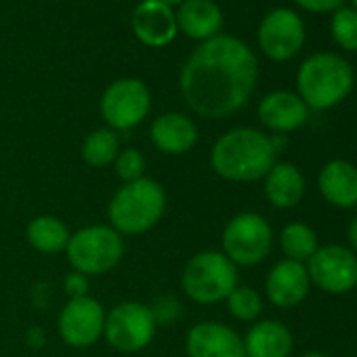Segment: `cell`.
Wrapping results in <instances>:
<instances>
[{
    "label": "cell",
    "instance_id": "cell-9",
    "mask_svg": "<svg viewBox=\"0 0 357 357\" xmlns=\"http://www.w3.org/2000/svg\"><path fill=\"white\" fill-rule=\"evenodd\" d=\"M99 109L114 132L130 130L147 118L151 109V93L137 78H120L105 89Z\"/></svg>",
    "mask_w": 357,
    "mask_h": 357
},
{
    "label": "cell",
    "instance_id": "cell-2",
    "mask_svg": "<svg viewBox=\"0 0 357 357\" xmlns=\"http://www.w3.org/2000/svg\"><path fill=\"white\" fill-rule=\"evenodd\" d=\"M271 137L257 128H234L221 135L211 149L215 174L234 183H252L265 178L275 164Z\"/></svg>",
    "mask_w": 357,
    "mask_h": 357
},
{
    "label": "cell",
    "instance_id": "cell-4",
    "mask_svg": "<svg viewBox=\"0 0 357 357\" xmlns=\"http://www.w3.org/2000/svg\"><path fill=\"white\" fill-rule=\"evenodd\" d=\"M166 213V192L153 178L124 183L107 204L109 227L120 236H141L153 229Z\"/></svg>",
    "mask_w": 357,
    "mask_h": 357
},
{
    "label": "cell",
    "instance_id": "cell-34",
    "mask_svg": "<svg viewBox=\"0 0 357 357\" xmlns=\"http://www.w3.org/2000/svg\"><path fill=\"white\" fill-rule=\"evenodd\" d=\"M351 9H353V11H357V0H351Z\"/></svg>",
    "mask_w": 357,
    "mask_h": 357
},
{
    "label": "cell",
    "instance_id": "cell-8",
    "mask_svg": "<svg viewBox=\"0 0 357 357\" xmlns=\"http://www.w3.org/2000/svg\"><path fill=\"white\" fill-rule=\"evenodd\" d=\"M155 330L158 324L151 309L143 303L126 301L105 313L103 338L120 353H137L153 340Z\"/></svg>",
    "mask_w": 357,
    "mask_h": 357
},
{
    "label": "cell",
    "instance_id": "cell-25",
    "mask_svg": "<svg viewBox=\"0 0 357 357\" xmlns=\"http://www.w3.org/2000/svg\"><path fill=\"white\" fill-rule=\"evenodd\" d=\"M225 303H227L229 315L240 321H257L259 315L263 313V296L250 286L238 284L231 290V294L225 298Z\"/></svg>",
    "mask_w": 357,
    "mask_h": 357
},
{
    "label": "cell",
    "instance_id": "cell-23",
    "mask_svg": "<svg viewBox=\"0 0 357 357\" xmlns=\"http://www.w3.org/2000/svg\"><path fill=\"white\" fill-rule=\"evenodd\" d=\"M280 248L286 259L307 263L319 248L317 234L307 223H288L280 234Z\"/></svg>",
    "mask_w": 357,
    "mask_h": 357
},
{
    "label": "cell",
    "instance_id": "cell-30",
    "mask_svg": "<svg viewBox=\"0 0 357 357\" xmlns=\"http://www.w3.org/2000/svg\"><path fill=\"white\" fill-rule=\"evenodd\" d=\"M296 7L309 11V13H317V15H324V13H334L336 9H340L344 5V0H294Z\"/></svg>",
    "mask_w": 357,
    "mask_h": 357
},
{
    "label": "cell",
    "instance_id": "cell-18",
    "mask_svg": "<svg viewBox=\"0 0 357 357\" xmlns=\"http://www.w3.org/2000/svg\"><path fill=\"white\" fill-rule=\"evenodd\" d=\"M319 194L334 208L357 206V166L349 160H330L317 174Z\"/></svg>",
    "mask_w": 357,
    "mask_h": 357
},
{
    "label": "cell",
    "instance_id": "cell-13",
    "mask_svg": "<svg viewBox=\"0 0 357 357\" xmlns=\"http://www.w3.org/2000/svg\"><path fill=\"white\" fill-rule=\"evenodd\" d=\"M188 357H246L242 336L219 321H200L185 336Z\"/></svg>",
    "mask_w": 357,
    "mask_h": 357
},
{
    "label": "cell",
    "instance_id": "cell-14",
    "mask_svg": "<svg viewBox=\"0 0 357 357\" xmlns=\"http://www.w3.org/2000/svg\"><path fill=\"white\" fill-rule=\"evenodd\" d=\"M311 290V280L305 263L284 259L271 267L265 278V294L273 307L292 309L301 305Z\"/></svg>",
    "mask_w": 357,
    "mask_h": 357
},
{
    "label": "cell",
    "instance_id": "cell-15",
    "mask_svg": "<svg viewBox=\"0 0 357 357\" xmlns=\"http://www.w3.org/2000/svg\"><path fill=\"white\" fill-rule=\"evenodd\" d=\"M132 32L145 47H166L178 32L172 7L162 0H143L132 13Z\"/></svg>",
    "mask_w": 357,
    "mask_h": 357
},
{
    "label": "cell",
    "instance_id": "cell-29",
    "mask_svg": "<svg viewBox=\"0 0 357 357\" xmlns=\"http://www.w3.org/2000/svg\"><path fill=\"white\" fill-rule=\"evenodd\" d=\"M63 290L66 294L72 298H82V296H89V278L78 273V271H72L66 275L63 280Z\"/></svg>",
    "mask_w": 357,
    "mask_h": 357
},
{
    "label": "cell",
    "instance_id": "cell-24",
    "mask_svg": "<svg viewBox=\"0 0 357 357\" xmlns=\"http://www.w3.org/2000/svg\"><path fill=\"white\" fill-rule=\"evenodd\" d=\"M82 160L93 168H105L114 164L120 153L118 135L112 128H97L82 141Z\"/></svg>",
    "mask_w": 357,
    "mask_h": 357
},
{
    "label": "cell",
    "instance_id": "cell-3",
    "mask_svg": "<svg viewBox=\"0 0 357 357\" xmlns=\"http://www.w3.org/2000/svg\"><path fill=\"white\" fill-rule=\"evenodd\" d=\"M351 63L336 53H315L296 72V95L309 109L324 112L342 103L353 91Z\"/></svg>",
    "mask_w": 357,
    "mask_h": 357
},
{
    "label": "cell",
    "instance_id": "cell-20",
    "mask_svg": "<svg viewBox=\"0 0 357 357\" xmlns=\"http://www.w3.org/2000/svg\"><path fill=\"white\" fill-rule=\"evenodd\" d=\"M176 28L194 40H211L223 28V11L215 0H185L178 5Z\"/></svg>",
    "mask_w": 357,
    "mask_h": 357
},
{
    "label": "cell",
    "instance_id": "cell-31",
    "mask_svg": "<svg viewBox=\"0 0 357 357\" xmlns=\"http://www.w3.org/2000/svg\"><path fill=\"white\" fill-rule=\"evenodd\" d=\"M347 238H349L351 250L357 255V217L351 221V225H349V229H347Z\"/></svg>",
    "mask_w": 357,
    "mask_h": 357
},
{
    "label": "cell",
    "instance_id": "cell-12",
    "mask_svg": "<svg viewBox=\"0 0 357 357\" xmlns=\"http://www.w3.org/2000/svg\"><path fill=\"white\" fill-rule=\"evenodd\" d=\"M103 328H105V309L93 296L68 301L57 319V330L61 340L74 349H84L95 344L99 338H103Z\"/></svg>",
    "mask_w": 357,
    "mask_h": 357
},
{
    "label": "cell",
    "instance_id": "cell-21",
    "mask_svg": "<svg viewBox=\"0 0 357 357\" xmlns=\"http://www.w3.org/2000/svg\"><path fill=\"white\" fill-rule=\"evenodd\" d=\"M242 340L246 357H290L294 349L292 332L275 319L257 321Z\"/></svg>",
    "mask_w": 357,
    "mask_h": 357
},
{
    "label": "cell",
    "instance_id": "cell-7",
    "mask_svg": "<svg viewBox=\"0 0 357 357\" xmlns=\"http://www.w3.org/2000/svg\"><path fill=\"white\" fill-rule=\"evenodd\" d=\"M221 246L223 255L236 267H255L271 255L273 229L263 215L240 213L227 221Z\"/></svg>",
    "mask_w": 357,
    "mask_h": 357
},
{
    "label": "cell",
    "instance_id": "cell-22",
    "mask_svg": "<svg viewBox=\"0 0 357 357\" xmlns=\"http://www.w3.org/2000/svg\"><path fill=\"white\" fill-rule=\"evenodd\" d=\"M70 229L66 223L53 215H40L30 221L26 229V238L34 250L40 255H59L66 252L70 242Z\"/></svg>",
    "mask_w": 357,
    "mask_h": 357
},
{
    "label": "cell",
    "instance_id": "cell-11",
    "mask_svg": "<svg viewBox=\"0 0 357 357\" xmlns=\"http://www.w3.org/2000/svg\"><path fill=\"white\" fill-rule=\"evenodd\" d=\"M257 40L265 57L271 61H290L301 53L305 45V24L292 9H273L263 17Z\"/></svg>",
    "mask_w": 357,
    "mask_h": 357
},
{
    "label": "cell",
    "instance_id": "cell-5",
    "mask_svg": "<svg viewBox=\"0 0 357 357\" xmlns=\"http://www.w3.org/2000/svg\"><path fill=\"white\" fill-rule=\"evenodd\" d=\"M238 286V267L219 250L194 255L181 273V288L198 305H217Z\"/></svg>",
    "mask_w": 357,
    "mask_h": 357
},
{
    "label": "cell",
    "instance_id": "cell-6",
    "mask_svg": "<svg viewBox=\"0 0 357 357\" xmlns=\"http://www.w3.org/2000/svg\"><path fill=\"white\" fill-rule=\"evenodd\" d=\"M66 257L74 271L91 278L116 269L124 257V240L109 225H89L70 236Z\"/></svg>",
    "mask_w": 357,
    "mask_h": 357
},
{
    "label": "cell",
    "instance_id": "cell-32",
    "mask_svg": "<svg viewBox=\"0 0 357 357\" xmlns=\"http://www.w3.org/2000/svg\"><path fill=\"white\" fill-rule=\"evenodd\" d=\"M301 357H330V355L319 353V351H311V353H305V355H301Z\"/></svg>",
    "mask_w": 357,
    "mask_h": 357
},
{
    "label": "cell",
    "instance_id": "cell-19",
    "mask_svg": "<svg viewBox=\"0 0 357 357\" xmlns=\"http://www.w3.org/2000/svg\"><path fill=\"white\" fill-rule=\"evenodd\" d=\"M305 176L292 162H275L263 178V194L273 208H296L305 196Z\"/></svg>",
    "mask_w": 357,
    "mask_h": 357
},
{
    "label": "cell",
    "instance_id": "cell-26",
    "mask_svg": "<svg viewBox=\"0 0 357 357\" xmlns=\"http://www.w3.org/2000/svg\"><path fill=\"white\" fill-rule=\"evenodd\" d=\"M330 32L334 43L342 49V51H357V11L340 7L332 13V22H330Z\"/></svg>",
    "mask_w": 357,
    "mask_h": 357
},
{
    "label": "cell",
    "instance_id": "cell-1",
    "mask_svg": "<svg viewBox=\"0 0 357 357\" xmlns=\"http://www.w3.org/2000/svg\"><path fill=\"white\" fill-rule=\"evenodd\" d=\"M259 61L248 45L219 34L204 40L185 61L178 89L185 105L206 118L221 120L240 112L252 97Z\"/></svg>",
    "mask_w": 357,
    "mask_h": 357
},
{
    "label": "cell",
    "instance_id": "cell-16",
    "mask_svg": "<svg viewBox=\"0 0 357 357\" xmlns=\"http://www.w3.org/2000/svg\"><path fill=\"white\" fill-rule=\"evenodd\" d=\"M257 112L263 126L278 135H284L305 126L311 109L292 91H271L261 99Z\"/></svg>",
    "mask_w": 357,
    "mask_h": 357
},
{
    "label": "cell",
    "instance_id": "cell-17",
    "mask_svg": "<svg viewBox=\"0 0 357 357\" xmlns=\"http://www.w3.org/2000/svg\"><path fill=\"white\" fill-rule=\"evenodd\" d=\"M149 137L158 151L168 155H183L196 147L198 126L190 116L181 112H168L153 120Z\"/></svg>",
    "mask_w": 357,
    "mask_h": 357
},
{
    "label": "cell",
    "instance_id": "cell-10",
    "mask_svg": "<svg viewBox=\"0 0 357 357\" xmlns=\"http://www.w3.org/2000/svg\"><path fill=\"white\" fill-rule=\"evenodd\" d=\"M305 267L311 286L326 294H347L357 286V255L347 246H319Z\"/></svg>",
    "mask_w": 357,
    "mask_h": 357
},
{
    "label": "cell",
    "instance_id": "cell-33",
    "mask_svg": "<svg viewBox=\"0 0 357 357\" xmlns=\"http://www.w3.org/2000/svg\"><path fill=\"white\" fill-rule=\"evenodd\" d=\"M164 5H168V7H174V5H183L185 0H162Z\"/></svg>",
    "mask_w": 357,
    "mask_h": 357
},
{
    "label": "cell",
    "instance_id": "cell-27",
    "mask_svg": "<svg viewBox=\"0 0 357 357\" xmlns=\"http://www.w3.org/2000/svg\"><path fill=\"white\" fill-rule=\"evenodd\" d=\"M114 168H116V174L122 178L124 183L137 181V178L145 176V158L139 149L128 147V149L118 153V158L114 160Z\"/></svg>",
    "mask_w": 357,
    "mask_h": 357
},
{
    "label": "cell",
    "instance_id": "cell-28",
    "mask_svg": "<svg viewBox=\"0 0 357 357\" xmlns=\"http://www.w3.org/2000/svg\"><path fill=\"white\" fill-rule=\"evenodd\" d=\"M149 309L155 317V324H174L181 315V303L174 296H160Z\"/></svg>",
    "mask_w": 357,
    "mask_h": 357
}]
</instances>
